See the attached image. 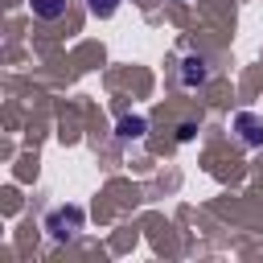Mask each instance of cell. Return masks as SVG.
<instances>
[{"label":"cell","instance_id":"6da1fadb","mask_svg":"<svg viewBox=\"0 0 263 263\" xmlns=\"http://www.w3.org/2000/svg\"><path fill=\"white\" fill-rule=\"evenodd\" d=\"M82 226H86L82 205H58V210L45 214V230H49L53 242H74V238L82 234Z\"/></svg>","mask_w":263,"mask_h":263},{"label":"cell","instance_id":"7a4b0ae2","mask_svg":"<svg viewBox=\"0 0 263 263\" xmlns=\"http://www.w3.org/2000/svg\"><path fill=\"white\" fill-rule=\"evenodd\" d=\"M210 78H214V62H210L205 53H185V58H181V66H177V86L197 90V86H205Z\"/></svg>","mask_w":263,"mask_h":263},{"label":"cell","instance_id":"3957f363","mask_svg":"<svg viewBox=\"0 0 263 263\" xmlns=\"http://www.w3.org/2000/svg\"><path fill=\"white\" fill-rule=\"evenodd\" d=\"M230 132H234V140H238L242 148H263V115L238 111V115L230 119Z\"/></svg>","mask_w":263,"mask_h":263},{"label":"cell","instance_id":"277c9868","mask_svg":"<svg viewBox=\"0 0 263 263\" xmlns=\"http://www.w3.org/2000/svg\"><path fill=\"white\" fill-rule=\"evenodd\" d=\"M144 132H148V119H144V115H119V123H115V140H119V144L144 140Z\"/></svg>","mask_w":263,"mask_h":263},{"label":"cell","instance_id":"5b68a950","mask_svg":"<svg viewBox=\"0 0 263 263\" xmlns=\"http://www.w3.org/2000/svg\"><path fill=\"white\" fill-rule=\"evenodd\" d=\"M29 12L37 21H58L66 12V0H29Z\"/></svg>","mask_w":263,"mask_h":263},{"label":"cell","instance_id":"8992f818","mask_svg":"<svg viewBox=\"0 0 263 263\" xmlns=\"http://www.w3.org/2000/svg\"><path fill=\"white\" fill-rule=\"evenodd\" d=\"M82 4H86V12H90L95 21H111V16L119 12L123 0H82Z\"/></svg>","mask_w":263,"mask_h":263},{"label":"cell","instance_id":"52a82bcc","mask_svg":"<svg viewBox=\"0 0 263 263\" xmlns=\"http://www.w3.org/2000/svg\"><path fill=\"white\" fill-rule=\"evenodd\" d=\"M193 136H197V123H181V127H177V140H181V144H189Z\"/></svg>","mask_w":263,"mask_h":263}]
</instances>
